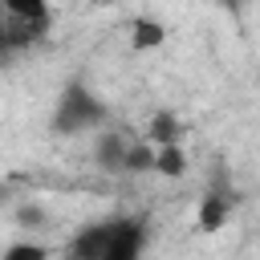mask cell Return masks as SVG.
<instances>
[{
	"instance_id": "obj_1",
	"label": "cell",
	"mask_w": 260,
	"mask_h": 260,
	"mask_svg": "<svg viewBox=\"0 0 260 260\" xmlns=\"http://www.w3.org/2000/svg\"><path fill=\"white\" fill-rule=\"evenodd\" d=\"M102 126H106V102L85 81H69L57 93V106H53V134L77 138V134L102 130Z\"/></svg>"
},
{
	"instance_id": "obj_2",
	"label": "cell",
	"mask_w": 260,
	"mask_h": 260,
	"mask_svg": "<svg viewBox=\"0 0 260 260\" xmlns=\"http://www.w3.org/2000/svg\"><path fill=\"white\" fill-rule=\"evenodd\" d=\"M142 252H146V219L122 215L110 223V240L98 260H142Z\"/></svg>"
},
{
	"instance_id": "obj_3",
	"label": "cell",
	"mask_w": 260,
	"mask_h": 260,
	"mask_svg": "<svg viewBox=\"0 0 260 260\" xmlns=\"http://www.w3.org/2000/svg\"><path fill=\"white\" fill-rule=\"evenodd\" d=\"M110 223L114 219H93V223L77 228L69 236V244H65V260H98L106 240H110Z\"/></svg>"
},
{
	"instance_id": "obj_4",
	"label": "cell",
	"mask_w": 260,
	"mask_h": 260,
	"mask_svg": "<svg viewBox=\"0 0 260 260\" xmlns=\"http://www.w3.org/2000/svg\"><path fill=\"white\" fill-rule=\"evenodd\" d=\"M228 219H232V195L223 187H207L199 195V207H195V228L219 232V228H228Z\"/></svg>"
},
{
	"instance_id": "obj_5",
	"label": "cell",
	"mask_w": 260,
	"mask_h": 260,
	"mask_svg": "<svg viewBox=\"0 0 260 260\" xmlns=\"http://www.w3.org/2000/svg\"><path fill=\"white\" fill-rule=\"evenodd\" d=\"M130 146V134L126 130H98V142H93V158L102 171L110 175H122V154Z\"/></svg>"
},
{
	"instance_id": "obj_6",
	"label": "cell",
	"mask_w": 260,
	"mask_h": 260,
	"mask_svg": "<svg viewBox=\"0 0 260 260\" xmlns=\"http://www.w3.org/2000/svg\"><path fill=\"white\" fill-rule=\"evenodd\" d=\"M167 37H171V28L162 20H154V16H130V49L134 53H154V49L167 45Z\"/></svg>"
},
{
	"instance_id": "obj_7",
	"label": "cell",
	"mask_w": 260,
	"mask_h": 260,
	"mask_svg": "<svg viewBox=\"0 0 260 260\" xmlns=\"http://www.w3.org/2000/svg\"><path fill=\"white\" fill-rule=\"evenodd\" d=\"M150 171H154V175H162V179H183V175H187V150H183V142L154 146Z\"/></svg>"
},
{
	"instance_id": "obj_8",
	"label": "cell",
	"mask_w": 260,
	"mask_h": 260,
	"mask_svg": "<svg viewBox=\"0 0 260 260\" xmlns=\"http://www.w3.org/2000/svg\"><path fill=\"white\" fill-rule=\"evenodd\" d=\"M142 138L150 142V146H167V142H183V122L171 114V110H158L150 122H146V130H142Z\"/></svg>"
},
{
	"instance_id": "obj_9",
	"label": "cell",
	"mask_w": 260,
	"mask_h": 260,
	"mask_svg": "<svg viewBox=\"0 0 260 260\" xmlns=\"http://www.w3.org/2000/svg\"><path fill=\"white\" fill-rule=\"evenodd\" d=\"M8 20H28V24H45L49 28V0H0Z\"/></svg>"
},
{
	"instance_id": "obj_10",
	"label": "cell",
	"mask_w": 260,
	"mask_h": 260,
	"mask_svg": "<svg viewBox=\"0 0 260 260\" xmlns=\"http://www.w3.org/2000/svg\"><path fill=\"white\" fill-rule=\"evenodd\" d=\"M150 158H154V146L146 138H130V146L122 154V171L126 175H142V171H150Z\"/></svg>"
},
{
	"instance_id": "obj_11",
	"label": "cell",
	"mask_w": 260,
	"mask_h": 260,
	"mask_svg": "<svg viewBox=\"0 0 260 260\" xmlns=\"http://www.w3.org/2000/svg\"><path fill=\"white\" fill-rule=\"evenodd\" d=\"M0 260H53V252L45 244H37V240H16V244H8L0 252Z\"/></svg>"
},
{
	"instance_id": "obj_12",
	"label": "cell",
	"mask_w": 260,
	"mask_h": 260,
	"mask_svg": "<svg viewBox=\"0 0 260 260\" xmlns=\"http://www.w3.org/2000/svg\"><path fill=\"white\" fill-rule=\"evenodd\" d=\"M12 53H16V49H12V41H8V28H4V20H0V65H4Z\"/></svg>"
},
{
	"instance_id": "obj_13",
	"label": "cell",
	"mask_w": 260,
	"mask_h": 260,
	"mask_svg": "<svg viewBox=\"0 0 260 260\" xmlns=\"http://www.w3.org/2000/svg\"><path fill=\"white\" fill-rule=\"evenodd\" d=\"M215 4H223V8H244V0H215Z\"/></svg>"
}]
</instances>
